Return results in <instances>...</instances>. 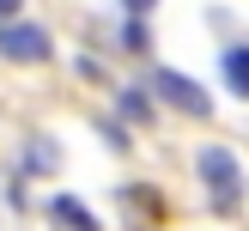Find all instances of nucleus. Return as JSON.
<instances>
[{
    "label": "nucleus",
    "mask_w": 249,
    "mask_h": 231,
    "mask_svg": "<svg viewBox=\"0 0 249 231\" xmlns=\"http://www.w3.org/2000/svg\"><path fill=\"white\" fill-rule=\"evenodd\" d=\"M0 55H6V61H49V31H43V24L6 18V24H0Z\"/></svg>",
    "instance_id": "3"
},
{
    "label": "nucleus",
    "mask_w": 249,
    "mask_h": 231,
    "mask_svg": "<svg viewBox=\"0 0 249 231\" xmlns=\"http://www.w3.org/2000/svg\"><path fill=\"white\" fill-rule=\"evenodd\" d=\"M49 213H55V225H61V231H104V225L91 219V207L73 201V195H55V201H49Z\"/></svg>",
    "instance_id": "5"
},
{
    "label": "nucleus",
    "mask_w": 249,
    "mask_h": 231,
    "mask_svg": "<svg viewBox=\"0 0 249 231\" xmlns=\"http://www.w3.org/2000/svg\"><path fill=\"white\" fill-rule=\"evenodd\" d=\"M122 43H128V49H134V55H140V49H146V43H152V36H146V24H140V18H128V24H122Z\"/></svg>",
    "instance_id": "9"
},
{
    "label": "nucleus",
    "mask_w": 249,
    "mask_h": 231,
    "mask_svg": "<svg viewBox=\"0 0 249 231\" xmlns=\"http://www.w3.org/2000/svg\"><path fill=\"white\" fill-rule=\"evenodd\" d=\"M122 6H128V12H134V18H140V12H152V6H158V0H122Z\"/></svg>",
    "instance_id": "10"
},
{
    "label": "nucleus",
    "mask_w": 249,
    "mask_h": 231,
    "mask_svg": "<svg viewBox=\"0 0 249 231\" xmlns=\"http://www.w3.org/2000/svg\"><path fill=\"white\" fill-rule=\"evenodd\" d=\"M152 91L164 97L170 109H182V116H213V97H207L201 85L189 79V73H170V67H158V79H152Z\"/></svg>",
    "instance_id": "2"
},
{
    "label": "nucleus",
    "mask_w": 249,
    "mask_h": 231,
    "mask_svg": "<svg viewBox=\"0 0 249 231\" xmlns=\"http://www.w3.org/2000/svg\"><path fill=\"white\" fill-rule=\"evenodd\" d=\"M12 12H18V0H0V18H12Z\"/></svg>",
    "instance_id": "11"
},
{
    "label": "nucleus",
    "mask_w": 249,
    "mask_h": 231,
    "mask_svg": "<svg viewBox=\"0 0 249 231\" xmlns=\"http://www.w3.org/2000/svg\"><path fill=\"white\" fill-rule=\"evenodd\" d=\"M24 164H31V170H55V140H31Z\"/></svg>",
    "instance_id": "8"
},
{
    "label": "nucleus",
    "mask_w": 249,
    "mask_h": 231,
    "mask_svg": "<svg viewBox=\"0 0 249 231\" xmlns=\"http://www.w3.org/2000/svg\"><path fill=\"white\" fill-rule=\"evenodd\" d=\"M122 207L134 213V225H158V219H164L158 189H146V182H128V189H122Z\"/></svg>",
    "instance_id": "4"
},
{
    "label": "nucleus",
    "mask_w": 249,
    "mask_h": 231,
    "mask_svg": "<svg viewBox=\"0 0 249 231\" xmlns=\"http://www.w3.org/2000/svg\"><path fill=\"white\" fill-rule=\"evenodd\" d=\"M116 97H122V116L128 122H152V97H146L140 85H128V91H116Z\"/></svg>",
    "instance_id": "7"
},
{
    "label": "nucleus",
    "mask_w": 249,
    "mask_h": 231,
    "mask_svg": "<svg viewBox=\"0 0 249 231\" xmlns=\"http://www.w3.org/2000/svg\"><path fill=\"white\" fill-rule=\"evenodd\" d=\"M195 170H201V182H207V195H213L219 213H237L243 207V170H237V158H231V146H201V152H195Z\"/></svg>",
    "instance_id": "1"
},
{
    "label": "nucleus",
    "mask_w": 249,
    "mask_h": 231,
    "mask_svg": "<svg viewBox=\"0 0 249 231\" xmlns=\"http://www.w3.org/2000/svg\"><path fill=\"white\" fill-rule=\"evenodd\" d=\"M225 85L237 97H249V49H225Z\"/></svg>",
    "instance_id": "6"
}]
</instances>
